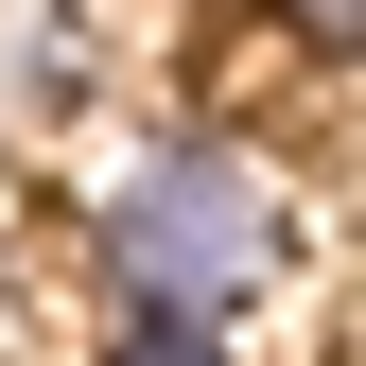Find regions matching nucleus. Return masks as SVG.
I'll return each mask as SVG.
<instances>
[{
  "label": "nucleus",
  "instance_id": "obj_2",
  "mask_svg": "<svg viewBox=\"0 0 366 366\" xmlns=\"http://www.w3.org/2000/svg\"><path fill=\"white\" fill-rule=\"evenodd\" d=\"M87 366H244V332H227V314H105Z\"/></svg>",
  "mask_w": 366,
  "mask_h": 366
},
{
  "label": "nucleus",
  "instance_id": "obj_1",
  "mask_svg": "<svg viewBox=\"0 0 366 366\" xmlns=\"http://www.w3.org/2000/svg\"><path fill=\"white\" fill-rule=\"evenodd\" d=\"M87 244H105V297L122 314H227L244 332L262 297L297 280V174L244 157V140H157L87 192Z\"/></svg>",
  "mask_w": 366,
  "mask_h": 366
},
{
  "label": "nucleus",
  "instance_id": "obj_3",
  "mask_svg": "<svg viewBox=\"0 0 366 366\" xmlns=\"http://www.w3.org/2000/svg\"><path fill=\"white\" fill-rule=\"evenodd\" d=\"M262 18H280L297 53H332V70H366V0H262Z\"/></svg>",
  "mask_w": 366,
  "mask_h": 366
}]
</instances>
